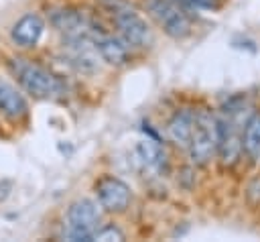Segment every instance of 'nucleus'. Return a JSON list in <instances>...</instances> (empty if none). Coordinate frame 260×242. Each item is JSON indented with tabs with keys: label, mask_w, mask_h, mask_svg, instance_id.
<instances>
[{
	"label": "nucleus",
	"mask_w": 260,
	"mask_h": 242,
	"mask_svg": "<svg viewBox=\"0 0 260 242\" xmlns=\"http://www.w3.org/2000/svg\"><path fill=\"white\" fill-rule=\"evenodd\" d=\"M10 65L20 85L35 98H53L61 92V81L43 65L32 63L22 57H14Z\"/></svg>",
	"instance_id": "nucleus-1"
},
{
	"label": "nucleus",
	"mask_w": 260,
	"mask_h": 242,
	"mask_svg": "<svg viewBox=\"0 0 260 242\" xmlns=\"http://www.w3.org/2000/svg\"><path fill=\"white\" fill-rule=\"evenodd\" d=\"M219 148V122L207 112H195L193 136L189 140V157L195 165H205Z\"/></svg>",
	"instance_id": "nucleus-2"
},
{
	"label": "nucleus",
	"mask_w": 260,
	"mask_h": 242,
	"mask_svg": "<svg viewBox=\"0 0 260 242\" xmlns=\"http://www.w3.org/2000/svg\"><path fill=\"white\" fill-rule=\"evenodd\" d=\"M191 8H217L215 0H183Z\"/></svg>",
	"instance_id": "nucleus-15"
},
{
	"label": "nucleus",
	"mask_w": 260,
	"mask_h": 242,
	"mask_svg": "<svg viewBox=\"0 0 260 242\" xmlns=\"http://www.w3.org/2000/svg\"><path fill=\"white\" fill-rule=\"evenodd\" d=\"M116 24L128 45L134 47H148L152 45V31L146 24L142 16H138L134 10H118L116 12Z\"/></svg>",
	"instance_id": "nucleus-5"
},
{
	"label": "nucleus",
	"mask_w": 260,
	"mask_h": 242,
	"mask_svg": "<svg viewBox=\"0 0 260 242\" xmlns=\"http://www.w3.org/2000/svg\"><path fill=\"white\" fill-rule=\"evenodd\" d=\"M193 126H195V112L181 110L171 118V122L167 126V134L175 144L189 146V140L193 136Z\"/></svg>",
	"instance_id": "nucleus-9"
},
{
	"label": "nucleus",
	"mask_w": 260,
	"mask_h": 242,
	"mask_svg": "<svg viewBox=\"0 0 260 242\" xmlns=\"http://www.w3.org/2000/svg\"><path fill=\"white\" fill-rule=\"evenodd\" d=\"M95 51L110 65H122L128 59V47L120 39H114V37H102L95 43Z\"/></svg>",
	"instance_id": "nucleus-11"
},
{
	"label": "nucleus",
	"mask_w": 260,
	"mask_h": 242,
	"mask_svg": "<svg viewBox=\"0 0 260 242\" xmlns=\"http://www.w3.org/2000/svg\"><path fill=\"white\" fill-rule=\"evenodd\" d=\"M102 205L91 199H77L67 209V238L69 240H91L102 220Z\"/></svg>",
	"instance_id": "nucleus-3"
},
{
	"label": "nucleus",
	"mask_w": 260,
	"mask_h": 242,
	"mask_svg": "<svg viewBox=\"0 0 260 242\" xmlns=\"http://www.w3.org/2000/svg\"><path fill=\"white\" fill-rule=\"evenodd\" d=\"M146 8L169 37L183 39L191 33V22L187 14L179 6H175L171 0H148Z\"/></svg>",
	"instance_id": "nucleus-4"
},
{
	"label": "nucleus",
	"mask_w": 260,
	"mask_h": 242,
	"mask_svg": "<svg viewBox=\"0 0 260 242\" xmlns=\"http://www.w3.org/2000/svg\"><path fill=\"white\" fill-rule=\"evenodd\" d=\"M91 240H102V242L104 240H116V242H120V240H124V234L116 226H106L102 230H95L93 236H91Z\"/></svg>",
	"instance_id": "nucleus-14"
},
{
	"label": "nucleus",
	"mask_w": 260,
	"mask_h": 242,
	"mask_svg": "<svg viewBox=\"0 0 260 242\" xmlns=\"http://www.w3.org/2000/svg\"><path fill=\"white\" fill-rule=\"evenodd\" d=\"M134 155H136V161L146 167V169H158L162 165V159H165V153L160 150V146L154 142V140H140L134 148Z\"/></svg>",
	"instance_id": "nucleus-12"
},
{
	"label": "nucleus",
	"mask_w": 260,
	"mask_h": 242,
	"mask_svg": "<svg viewBox=\"0 0 260 242\" xmlns=\"http://www.w3.org/2000/svg\"><path fill=\"white\" fill-rule=\"evenodd\" d=\"M95 191L100 205L106 211H124L130 203V187L118 177H104Z\"/></svg>",
	"instance_id": "nucleus-6"
},
{
	"label": "nucleus",
	"mask_w": 260,
	"mask_h": 242,
	"mask_svg": "<svg viewBox=\"0 0 260 242\" xmlns=\"http://www.w3.org/2000/svg\"><path fill=\"white\" fill-rule=\"evenodd\" d=\"M51 24L67 35L69 39H75V37H81L83 31H85V18L77 12V10H69V8H61V10H55L51 14Z\"/></svg>",
	"instance_id": "nucleus-10"
},
{
	"label": "nucleus",
	"mask_w": 260,
	"mask_h": 242,
	"mask_svg": "<svg viewBox=\"0 0 260 242\" xmlns=\"http://www.w3.org/2000/svg\"><path fill=\"white\" fill-rule=\"evenodd\" d=\"M244 148L252 159H260V114H254L244 130Z\"/></svg>",
	"instance_id": "nucleus-13"
},
{
	"label": "nucleus",
	"mask_w": 260,
	"mask_h": 242,
	"mask_svg": "<svg viewBox=\"0 0 260 242\" xmlns=\"http://www.w3.org/2000/svg\"><path fill=\"white\" fill-rule=\"evenodd\" d=\"M43 31H45V20L37 12H28L14 22V26L10 28V39L18 47L28 49V47H35L39 43Z\"/></svg>",
	"instance_id": "nucleus-7"
},
{
	"label": "nucleus",
	"mask_w": 260,
	"mask_h": 242,
	"mask_svg": "<svg viewBox=\"0 0 260 242\" xmlns=\"http://www.w3.org/2000/svg\"><path fill=\"white\" fill-rule=\"evenodd\" d=\"M0 112L12 120H18L28 112L24 96L2 77H0Z\"/></svg>",
	"instance_id": "nucleus-8"
}]
</instances>
